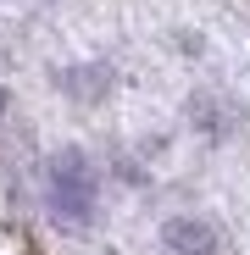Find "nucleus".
<instances>
[{
    "mask_svg": "<svg viewBox=\"0 0 250 255\" xmlns=\"http://www.w3.org/2000/svg\"><path fill=\"white\" fill-rule=\"evenodd\" d=\"M45 194H50V211L67 222V228H83L95 217V200H100V178L83 150H56L50 166H45Z\"/></svg>",
    "mask_w": 250,
    "mask_h": 255,
    "instance_id": "1",
    "label": "nucleus"
},
{
    "mask_svg": "<svg viewBox=\"0 0 250 255\" xmlns=\"http://www.w3.org/2000/svg\"><path fill=\"white\" fill-rule=\"evenodd\" d=\"M167 255H217V233L195 217H173L167 222Z\"/></svg>",
    "mask_w": 250,
    "mask_h": 255,
    "instance_id": "2",
    "label": "nucleus"
},
{
    "mask_svg": "<svg viewBox=\"0 0 250 255\" xmlns=\"http://www.w3.org/2000/svg\"><path fill=\"white\" fill-rule=\"evenodd\" d=\"M0 106H6V95H0Z\"/></svg>",
    "mask_w": 250,
    "mask_h": 255,
    "instance_id": "3",
    "label": "nucleus"
}]
</instances>
